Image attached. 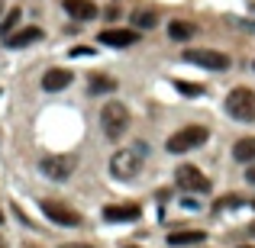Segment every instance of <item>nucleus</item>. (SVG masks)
Instances as JSON below:
<instances>
[{"label":"nucleus","mask_w":255,"mask_h":248,"mask_svg":"<svg viewBox=\"0 0 255 248\" xmlns=\"http://www.w3.org/2000/svg\"><path fill=\"white\" fill-rule=\"evenodd\" d=\"M207 139H210V129H207V126H184V129H178L168 139V145H165V149H168L171 155H184V152L200 149Z\"/></svg>","instance_id":"20e7f679"},{"label":"nucleus","mask_w":255,"mask_h":248,"mask_svg":"<svg viewBox=\"0 0 255 248\" xmlns=\"http://www.w3.org/2000/svg\"><path fill=\"white\" fill-rule=\"evenodd\" d=\"M97 39L100 45H110V49H129L139 42V29H104Z\"/></svg>","instance_id":"1a4fd4ad"},{"label":"nucleus","mask_w":255,"mask_h":248,"mask_svg":"<svg viewBox=\"0 0 255 248\" xmlns=\"http://www.w3.org/2000/svg\"><path fill=\"white\" fill-rule=\"evenodd\" d=\"M226 113L239 123H255V90L249 87H233L226 93Z\"/></svg>","instance_id":"7ed1b4c3"},{"label":"nucleus","mask_w":255,"mask_h":248,"mask_svg":"<svg viewBox=\"0 0 255 248\" xmlns=\"http://www.w3.org/2000/svg\"><path fill=\"white\" fill-rule=\"evenodd\" d=\"M123 248H132V245H123Z\"/></svg>","instance_id":"bb28decb"},{"label":"nucleus","mask_w":255,"mask_h":248,"mask_svg":"<svg viewBox=\"0 0 255 248\" xmlns=\"http://www.w3.org/2000/svg\"><path fill=\"white\" fill-rule=\"evenodd\" d=\"M113 87H117V81L107 75H91V81H87V90L91 93H110Z\"/></svg>","instance_id":"6ab92c4d"},{"label":"nucleus","mask_w":255,"mask_h":248,"mask_svg":"<svg viewBox=\"0 0 255 248\" xmlns=\"http://www.w3.org/2000/svg\"><path fill=\"white\" fill-rule=\"evenodd\" d=\"M0 13H3V0H0Z\"/></svg>","instance_id":"393cba45"},{"label":"nucleus","mask_w":255,"mask_h":248,"mask_svg":"<svg viewBox=\"0 0 255 248\" xmlns=\"http://www.w3.org/2000/svg\"><path fill=\"white\" fill-rule=\"evenodd\" d=\"M100 216H104L107 223H136V219L142 216V210H139L136 203H113V206H104Z\"/></svg>","instance_id":"9d476101"},{"label":"nucleus","mask_w":255,"mask_h":248,"mask_svg":"<svg viewBox=\"0 0 255 248\" xmlns=\"http://www.w3.org/2000/svg\"><path fill=\"white\" fill-rule=\"evenodd\" d=\"M42 213L58 226H81V213L65 206V203H58V200H42Z\"/></svg>","instance_id":"6e6552de"},{"label":"nucleus","mask_w":255,"mask_h":248,"mask_svg":"<svg viewBox=\"0 0 255 248\" xmlns=\"http://www.w3.org/2000/svg\"><path fill=\"white\" fill-rule=\"evenodd\" d=\"M62 6L71 19H81V23L97 19V3H94V0H62Z\"/></svg>","instance_id":"9b49d317"},{"label":"nucleus","mask_w":255,"mask_h":248,"mask_svg":"<svg viewBox=\"0 0 255 248\" xmlns=\"http://www.w3.org/2000/svg\"><path fill=\"white\" fill-rule=\"evenodd\" d=\"M75 167H78L75 155H49V158L39 162V171H42L45 177H52V180H68Z\"/></svg>","instance_id":"0eeeda50"},{"label":"nucleus","mask_w":255,"mask_h":248,"mask_svg":"<svg viewBox=\"0 0 255 248\" xmlns=\"http://www.w3.org/2000/svg\"><path fill=\"white\" fill-rule=\"evenodd\" d=\"M252 68H255V62H252Z\"/></svg>","instance_id":"cd10ccee"},{"label":"nucleus","mask_w":255,"mask_h":248,"mask_svg":"<svg viewBox=\"0 0 255 248\" xmlns=\"http://www.w3.org/2000/svg\"><path fill=\"white\" fill-rule=\"evenodd\" d=\"M142 155H145V145L120 149L117 155L110 158V174H113L117 180H132V177H139V171H142Z\"/></svg>","instance_id":"f03ea898"},{"label":"nucleus","mask_w":255,"mask_h":248,"mask_svg":"<svg viewBox=\"0 0 255 248\" xmlns=\"http://www.w3.org/2000/svg\"><path fill=\"white\" fill-rule=\"evenodd\" d=\"M71 81H75V75H71L68 68H49V71L42 75V90H49V93L65 90Z\"/></svg>","instance_id":"f8f14e48"},{"label":"nucleus","mask_w":255,"mask_h":248,"mask_svg":"<svg viewBox=\"0 0 255 248\" xmlns=\"http://www.w3.org/2000/svg\"><path fill=\"white\" fill-rule=\"evenodd\" d=\"M200 242H207V232L204 229H187V232H171V236H168V245H174V248H181V245H200Z\"/></svg>","instance_id":"4468645a"},{"label":"nucleus","mask_w":255,"mask_h":248,"mask_svg":"<svg viewBox=\"0 0 255 248\" xmlns=\"http://www.w3.org/2000/svg\"><path fill=\"white\" fill-rule=\"evenodd\" d=\"M100 129H104V136L110 142H120L126 136V129H129V106L120 103V100L104 103V110H100Z\"/></svg>","instance_id":"f257e3e1"},{"label":"nucleus","mask_w":255,"mask_h":248,"mask_svg":"<svg viewBox=\"0 0 255 248\" xmlns=\"http://www.w3.org/2000/svg\"><path fill=\"white\" fill-rule=\"evenodd\" d=\"M62 248H94V245H62Z\"/></svg>","instance_id":"5701e85b"},{"label":"nucleus","mask_w":255,"mask_h":248,"mask_svg":"<svg viewBox=\"0 0 255 248\" xmlns=\"http://www.w3.org/2000/svg\"><path fill=\"white\" fill-rule=\"evenodd\" d=\"M0 248H3V245H0Z\"/></svg>","instance_id":"c85d7f7f"},{"label":"nucleus","mask_w":255,"mask_h":248,"mask_svg":"<svg viewBox=\"0 0 255 248\" xmlns=\"http://www.w3.org/2000/svg\"><path fill=\"white\" fill-rule=\"evenodd\" d=\"M168 36L174 39V42H187V39L197 36V26L184 23V19H171V23H168Z\"/></svg>","instance_id":"dca6fc26"},{"label":"nucleus","mask_w":255,"mask_h":248,"mask_svg":"<svg viewBox=\"0 0 255 248\" xmlns=\"http://www.w3.org/2000/svg\"><path fill=\"white\" fill-rule=\"evenodd\" d=\"M233 158H236L239 165H255V136L239 139V142L233 145Z\"/></svg>","instance_id":"2eb2a0df"},{"label":"nucleus","mask_w":255,"mask_h":248,"mask_svg":"<svg viewBox=\"0 0 255 248\" xmlns=\"http://www.w3.org/2000/svg\"><path fill=\"white\" fill-rule=\"evenodd\" d=\"M39 39H42V29H39V26H26V29H19V32H10L3 42L10 45V49H26V45L39 42Z\"/></svg>","instance_id":"ddd939ff"},{"label":"nucleus","mask_w":255,"mask_h":248,"mask_svg":"<svg viewBox=\"0 0 255 248\" xmlns=\"http://www.w3.org/2000/svg\"><path fill=\"white\" fill-rule=\"evenodd\" d=\"M0 223H3V213H0Z\"/></svg>","instance_id":"a878e982"},{"label":"nucleus","mask_w":255,"mask_h":248,"mask_svg":"<svg viewBox=\"0 0 255 248\" xmlns=\"http://www.w3.org/2000/svg\"><path fill=\"white\" fill-rule=\"evenodd\" d=\"M249 232H252V236H255V223H252V226H249Z\"/></svg>","instance_id":"b1692460"},{"label":"nucleus","mask_w":255,"mask_h":248,"mask_svg":"<svg viewBox=\"0 0 255 248\" xmlns=\"http://www.w3.org/2000/svg\"><path fill=\"white\" fill-rule=\"evenodd\" d=\"M184 62L197 65V68H207V71H226L233 65V58L226 52H217V49H187Z\"/></svg>","instance_id":"39448f33"},{"label":"nucleus","mask_w":255,"mask_h":248,"mask_svg":"<svg viewBox=\"0 0 255 248\" xmlns=\"http://www.w3.org/2000/svg\"><path fill=\"white\" fill-rule=\"evenodd\" d=\"M155 26H158V13H152V10L132 13V29H155Z\"/></svg>","instance_id":"f3484780"},{"label":"nucleus","mask_w":255,"mask_h":248,"mask_svg":"<svg viewBox=\"0 0 255 248\" xmlns=\"http://www.w3.org/2000/svg\"><path fill=\"white\" fill-rule=\"evenodd\" d=\"M174 184L187 193H210V180H207V174H200L197 165H181L174 171Z\"/></svg>","instance_id":"423d86ee"},{"label":"nucleus","mask_w":255,"mask_h":248,"mask_svg":"<svg viewBox=\"0 0 255 248\" xmlns=\"http://www.w3.org/2000/svg\"><path fill=\"white\" fill-rule=\"evenodd\" d=\"M246 180H249V184H255V165L246 167Z\"/></svg>","instance_id":"4be33fe9"},{"label":"nucleus","mask_w":255,"mask_h":248,"mask_svg":"<svg viewBox=\"0 0 255 248\" xmlns=\"http://www.w3.org/2000/svg\"><path fill=\"white\" fill-rule=\"evenodd\" d=\"M19 19H23V10H19V6L6 10V16L0 19V39H6V36H10V32L16 29V23H19Z\"/></svg>","instance_id":"a211bd4d"},{"label":"nucleus","mask_w":255,"mask_h":248,"mask_svg":"<svg viewBox=\"0 0 255 248\" xmlns=\"http://www.w3.org/2000/svg\"><path fill=\"white\" fill-rule=\"evenodd\" d=\"M71 58H81V55H94V49H87V45H75V49L68 52Z\"/></svg>","instance_id":"412c9836"},{"label":"nucleus","mask_w":255,"mask_h":248,"mask_svg":"<svg viewBox=\"0 0 255 248\" xmlns=\"http://www.w3.org/2000/svg\"><path fill=\"white\" fill-rule=\"evenodd\" d=\"M174 87H178L184 97H200V93H204V87H200V84H191V81H174Z\"/></svg>","instance_id":"aec40b11"}]
</instances>
